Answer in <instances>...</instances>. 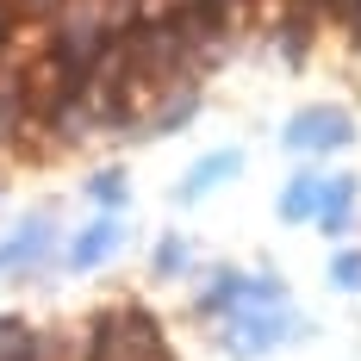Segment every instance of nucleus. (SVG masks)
Masks as SVG:
<instances>
[{
	"label": "nucleus",
	"instance_id": "6",
	"mask_svg": "<svg viewBox=\"0 0 361 361\" xmlns=\"http://www.w3.org/2000/svg\"><path fill=\"white\" fill-rule=\"evenodd\" d=\"M118 243H125L118 212H100V218H94V224L69 243V268H100V262H112V255H118Z\"/></svg>",
	"mask_w": 361,
	"mask_h": 361
},
{
	"label": "nucleus",
	"instance_id": "9",
	"mask_svg": "<svg viewBox=\"0 0 361 361\" xmlns=\"http://www.w3.org/2000/svg\"><path fill=\"white\" fill-rule=\"evenodd\" d=\"M318 200H324V175H293L281 187V218L305 224V218H318Z\"/></svg>",
	"mask_w": 361,
	"mask_h": 361
},
{
	"label": "nucleus",
	"instance_id": "12",
	"mask_svg": "<svg viewBox=\"0 0 361 361\" xmlns=\"http://www.w3.org/2000/svg\"><path fill=\"white\" fill-rule=\"evenodd\" d=\"M87 200H94V206H106V212H118V206L131 200V180H125V169H100V175L87 180Z\"/></svg>",
	"mask_w": 361,
	"mask_h": 361
},
{
	"label": "nucleus",
	"instance_id": "13",
	"mask_svg": "<svg viewBox=\"0 0 361 361\" xmlns=\"http://www.w3.org/2000/svg\"><path fill=\"white\" fill-rule=\"evenodd\" d=\"M187 262H193V243H187V237H162V243H156V274H162V281L180 274Z\"/></svg>",
	"mask_w": 361,
	"mask_h": 361
},
{
	"label": "nucleus",
	"instance_id": "10",
	"mask_svg": "<svg viewBox=\"0 0 361 361\" xmlns=\"http://www.w3.org/2000/svg\"><path fill=\"white\" fill-rule=\"evenodd\" d=\"M243 281H250V274H237V268H218L212 281L200 287V312H237V305H243Z\"/></svg>",
	"mask_w": 361,
	"mask_h": 361
},
{
	"label": "nucleus",
	"instance_id": "14",
	"mask_svg": "<svg viewBox=\"0 0 361 361\" xmlns=\"http://www.w3.org/2000/svg\"><path fill=\"white\" fill-rule=\"evenodd\" d=\"M330 281L355 293V287H361V250H343V255H336V262H330Z\"/></svg>",
	"mask_w": 361,
	"mask_h": 361
},
{
	"label": "nucleus",
	"instance_id": "7",
	"mask_svg": "<svg viewBox=\"0 0 361 361\" xmlns=\"http://www.w3.org/2000/svg\"><path fill=\"white\" fill-rule=\"evenodd\" d=\"M32 106H37L32 81H25V75H13V69H0V144H6V137H19V131L32 125Z\"/></svg>",
	"mask_w": 361,
	"mask_h": 361
},
{
	"label": "nucleus",
	"instance_id": "2",
	"mask_svg": "<svg viewBox=\"0 0 361 361\" xmlns=\"http://www.w3.org/2000/svg\"><path fill=\"white\" fill-rule=\"evenodd\" d=\"M293 336V318L287 305H237V312H224V349L231 355H268L274 343H287Z\"/></svg>",
	"mask_w": 361,
	"mask_h": 361
},
{
	"label": "nucleus",
	"instance_id": "11",
	"mask_svg": "<svg viewBox=\"0 0 361 361\" xmlns=\"http://www.w3.org/2000/svg\"><path fill=\"white\" fill-rule=\"evenodd\" d=\"M37 355H44L37 330L25 318H0V361H37Z\"/></svg>",
	"mask_w": 361,
	"mask_h": 361
},
{
	"label": "nucleus",
	"instance_id": "1",
	"mask_svg": "<svg viewBox=\"0 0 361 361\" xmlns=\"http://www.w3.org/2000/svg\"><path fill=\"white\" fill-rule=\"evenodd\" d=\"M87 361H169V343L149 312L125 305V312H106L94 336H87Z\"/></svg>",
	"mask_w": 361,
	"mask_h": 361
},
{
	"label": "nucleus",
	"instance_id": "3",
	"mask_svg": "<svg viewBox=\"0 0 361 361\" xmlns=\"http://www.w3.org/2000/svg\"><path fill=\"white\" fill-rule=\"evenodd\" d=\"M281 144L299 149V156H324V149L355 144V118H349L343 106H305V112H293V118H287Z\"/></svg>",
	"mask_w": 361,
	"mask_h": 361
},
{
	"label": "nucleus",
	"instance_id": "4",
	"mask_svg": "<svg viewBox=\"0 0 361 361\" xmlns=\"http://www.w3.org/2000/svg\"><path fill=\"white\" fill-rule=\"evenodd\" d=\"M50 250H56V224L37 212V218H25L6 243H0V268L6 274H25V268H44L50 262Z\"/></svg>",
	"mask_w": 361,
	"mask_h": 361
},
{
	"label": "nucleus",
	"instance_id": "8",
	"mask_svg": "<svg viewBox=\"0 0 361 361\" xmlns=\"http://www.w3.org/2000/svg\"><path fill=\"white\" fill-rule=\"evenodd\" d=\"M349 218H355V175H330L324 180V200H318V224H324V237H343Z\"/></svg>",
	"mask_w": 361,
	"mask_h": 361
},
{
	"label": "nucleus",
	"instance_id": "5",
	"mask_svg": "<svg viewBox=\"0 0 361 361\" xmlns=\"http://www.w3.org/2000/svg\"><path fill=\"white\" fill-rule=\"evenodd\" d=\"M237 169H243V149H212V156H200V162L187 169V180H180L175 200H180V206H200V200H206V193H218Z\"/></svg>",
	"mask_w": 361,
	"mask_h": 361
}]
</instances>
